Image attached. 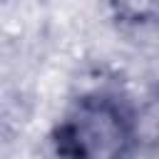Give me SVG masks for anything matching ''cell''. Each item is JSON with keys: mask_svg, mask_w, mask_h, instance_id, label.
I'll list each match as a JSON object with an SVG mask.
<instances>
[{"mask_svg": "<svg viewBox=\"0 0 159 159\" xmlns=\"http://www.w3.org/2000/svg\"><path fill=\"white\" fill-rule=\"evenodd\" d=\"M134 147V114L112 97H82L60 122L57 149L65 159H129Z\"/></svg>", "mask_w": 159, "mask_h": 159, "instance_id": "1", "label": "cell"}]
</instances>
